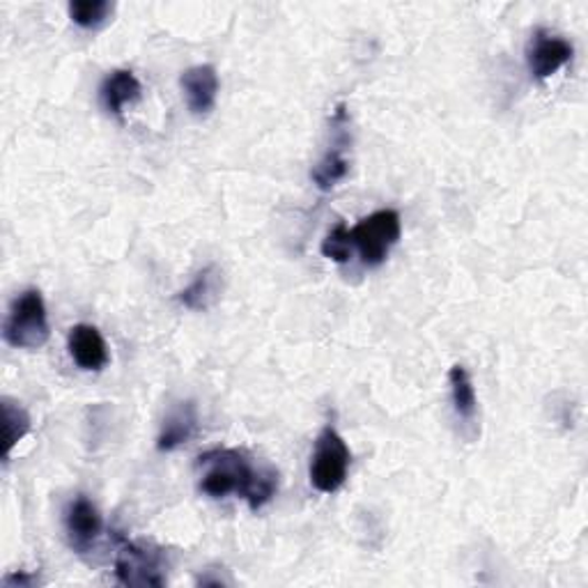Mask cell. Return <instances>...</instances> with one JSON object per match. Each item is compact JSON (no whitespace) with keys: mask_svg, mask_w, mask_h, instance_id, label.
Instances as JSON below:
<instances>
[{"mask_svg":"<svg viewBox=\"0 0 588 588\" xmlns=\"http://www.w3.org/2000/svg\"><path fill=\"white\" fill-rule=\"evenodd\" d=\"M70 19L85 30H95L102 23H106L115 10L113 3L109 0H74V3L68 6Z\"/></svg>","mask_w":588,"mask_h":588,"instance_id":"cell-16","label":"cell"},{"mask_svg":"<svg viewBox=\"0 0 588 588\" xmlns=\"http://www.w3.org/2000/svg\"><path fill=\"white\" fill-rule=\"evenodd\" d=\"M200 489L212 499H224L228 494L246 499L251 510L267 506L278 489V472L269 464H258L241 448H214L198 457Z\"/></svg>","mask_w":588,"mask_h":588,"instance_id":"cell-1","label":"cell"},{"mask_svg":"<svg viewBox=\"0 0 588 588\" xmlns=\"http://www.w3.org/2000/svg\"><path fill=\"white\" fill-rule=\"evenodd\" d=\"M350 462H352V453L343 435H340L333 425H324L316 442L311 470H308L311 485L322 494L338 492L348 481Z\"/></svg>","mask_w":588,"mask_h":588,"instance_id":"cell-3","label":"cell"},{"mask_svg":"<svg viewBox=\"0 0 588 588\" xmlns=\"http://www.w3.org/2000/svg\"><path fill=\"white\" fill-rule=\"evenodd\" d=\"M182 90L187 97L189 111L196 117H205L214 111L216 97H219V74L212 65H196L182 72Z\"/></svg>","mask_w":588,"mask_h":588,"instance_id":"cell-9","label":"cell"},{"mask_svg":"<svg viewBox=\"0 0 588 588\" xmlns=\"http://www.w3.org/2000/svg\"><path fill=\"white\" fill-rule=\"evenodd\" d=\"M331 134H333L331 147L327 149L324 157L318 162V166L311 171V179L316 182V187L320 192L336 189L338 184L343 182L350 173V159H348L350 115H348L345 104H338L333 115H331Z\"/></svg>","mask_w":588,"mask_h":588,"instance_id":"cell-6","label":"cell"},{"mask_svg":"<svg viewBox=\"0 0 588 588\" xmlns=\"http://www.w3.org/2000/svg\"><path fill=\"white\" fill-rule=\"evenodd\" d=\"M198 430V412L196 405L192 400L187 402H177L175 408H171V412L164 419L162 432L157 437V448L162 453L175 451L179 446L187 444Z\"/></svg>","mask_w":588,"mask_h":588,"instance_id":"cell-11","label":"cell"},{"mask_svg":"<svg viewBox=\"0 0 588 588\" xmlns=\"http://www.w3.org/2000/svg\"><path fill=\"white\" fill-rule=\"evenodd\" d=\"M448 384H451V400H453L455 414L462 421H472L478 412V398H476V389H474L470 370L455 363L448 370Z\"/></svg>","mask_w":588,"mask_h":588,"instance_id":"cell-14","label":"cell"},{"mask_svg":"<svg viewBox=\"0 0 588 588\" xmlns=\"http://www.w3.org/2000/svg\"><path fill=\"white\" fill-rule=\"evenodd\" d=\"M322 256L329 258L331 262L345 265L354 256V246L350 239V228L345 224H338L322 241Z\"/></svg>","mask_w":588,"mask_h":588,"instance_id":"cell-17","label":"cell"},{"mask_svg":"<svg viewBox=\"0 0 588 588\" xmlns=\"http://www.w3.org/2000/svg\"><path fill=\"white\" fill-rule=\"evenodd\" d=\"M402 224L395 209L373 212L350 228V239L365 267H380L400 241Z\"/></svg>","mask_w":588,"mask_h":588,"instance_id":"cell-4","label":"cell"},{"mask_svg":"<svg viewBox=\"0 0 588 588\" xmlns=\"http://www.w3.org/2000/svg\"><path fill=\"white\" fill-rule=\"evenodd\" d=\"M572 55H575L572 44L566 38L556 35L545 28L534 30L529 44H526V65H529V72L540 81L554 76L561 68H566Z\"/></svg>","mask_w":588,"mask_h":588,"instance_id":"cell-7","label":"cell"},{"mask_svg":"<svg viewBox=\"0 0 588 588\" xmlns=\"http://www.w3.org/2000/svg\"><path fill=\"white\" fill-rule=\"evenodd\" d=\"M141 92L143 85L134 72L115 70L104 79L100 87V100L111 115H122V109L141 100Z\"/></svg>","mask_w":588,"mask_h":588,"instance_id":"cell-12","label":"cell"},{"mask_svg":"<svg viewBox=\"0 0 588 588\" xmlns=\"http://www.w3.org/2000/svg\"><path fill=\"white\" fill-rule=\"evenodd\" d=\"M115 577L125 586H164L166 584L164 551L154 545L120 538L115 556Z\"/></svg>","mask_w":588,"mask_h":588,"instance_id":"cell-5","label":"cell"},{"mask_svg":"<svg viewBox=\"0 0 588 588\" xmlns=\"http://www.w3.org/2000/svg\"><path fill=\"white\" fill-rule=\"evenodd\" d=\"M70 354L81 370H102L109 363V348L102 331L92 324H76L68 340Z\"/></svg>","mask_w":588,"mask_h":588,"instance_id":"cell-10","label":"cell"},{"mask_svg":"<svg viewBox=\"0 0 588 588\" xmlns=\"http://www.w3.org/2000/svg\"><path fill=\"white\" fill-rule=\"evenodd\" d=\"M219 297H221V271L214 265L198 271L194 281L177 295L179 303L187 306L189 311H207Z\"/></svg>","mask_w":588,"mask_h":588,"instance_id":"cell-13","label":"cell"},{"mask_svg":"<svg viewBox=\"0 0 588 588\" xmlns=\"http://www.w3.org/2000/svg\"><path fill=\"white\" fill-rule=\"evenodd\" d=\"M104 522L97 510V506L92 504L87 497H76L68 510H65V534L68 543L76 554H87L95 547L97 538L102 536Z\"/></svg>","mask_w":588,"mask_h":588,"instance_id":"cell-8","label":"cell"},{"mask_svg":"<svg viewBox=\"0 0 588 588\" xmlns=\"http://www.w3.org/2000/svg\"><path fill=\"white\" fill-rule=\"evenodd\" d=\"M30 432V416L19 402L3 398V437H6V457L12 455L14 446Z\"/></svg>","mask_w":588,"mask_h":588,"instance_id":"cell-15","label":"cell"},{"mask_svg":"<svg viewBox=\"0 0 588 588\" xmlns=\"http://www.w3.org/2000/svg\"><path fill=\"white\" fill-rule=\"evenodd\" d=\"M49 336L51 327L42 292L35 288L21 292L12 301V308L3 327L6 343L17 350H38L47 343Z\"/></svg>","mask_w":588,"mask_h":588,"instance_id":"cell-2","label":"cell"},{"mask_svg":"<svg viewBox=\"0 0 588 588\" xmlns=\"http://www.w3.org/2000/svg\"><path fill=\"white\" fill-rule=\"evenodd\" d=\"M35 577H30V575H25V572H17V575H8L6 579H3V586H23V588H28V586H35Z\"/></svg>","mask_w":588,"mask_h":588,"instance_id":"cell-18","label":"cell"}]
</instances>
